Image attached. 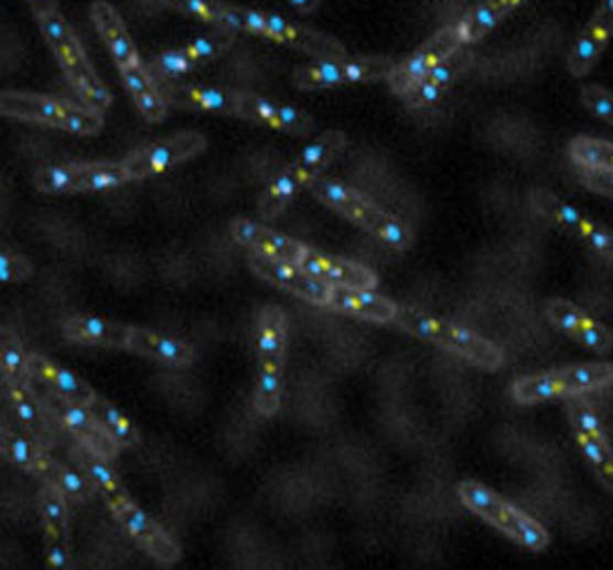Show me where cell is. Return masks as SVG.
Returning <instances> with one entry per match:
<instances>
[{"instance_id": "cell-44", "label": "cell", "mask_w": 613, "mask_h": 570, "mask_svg": "<svg viewBox=\"0 0 613 570\" xmlns=\"http://www.w3.org/2000/svg\"><path fill=\"white\" fill-rule=\"evenodd\" d=\"M580 183L588 185L594 192L611 194L613 197V171H599V169H582L580 165Z\"/></svg>"}, {"instance_id": "cell-18", "label": "cell", "mask_w": 613, "mask_h": 570, "mask_svg": "<svg viewBox=\"0 0 613 570\" xmlns=\"http://www.w3.org/2000/svg\"><path fill=\"white\" fill-rule=\"evenodd\" d=\"M249 264H252V269L264 278V281L276 283L278 288H283L288 293L298 295L306 302L324 304V308H329L331 286L316 281V278L306 273L304 269L292 267V264L278 261V259H269L257 252H252V257H249Z\"/></svg>"}, {"instance_id": "cell-34", "label": "cell", "mask_w": 613, "mask_h": 570, "mask_svg": "<svg viewBox=\"0 0 613 570\" xmlns=\"http://www.w3.org/2000/svg\"><path fill=\"white\" fill-rule=\"evenodd\" d=\"M120 75H122V82H125V87H128L130 96L135 99L137 108L142 110V116L151 122H159L165 118V101H163V96L159 94L157 89V82H153L151 73L149 69L142 65V63H137L132 67H125L120 69Z\"/></svg>"}, {"instance_id": "cell-9", "label": "cell", "mask_w": 613, "mask_h": 570, "mask_svg": "<svg viewBox=\"0 0 613 570\" xmlns=\"http://www.w3.org/2000/svg\"><path fill=\"white\" fill-rule=\"evenodd\" d=\"M0 114L8 118L46 122L75 135H96L104 125L99 110L77 108L67 101L51 99V96L26 92H0Z\"/></svg>"}, {"instance_id": "cell-46", "label": "cell", "mask_w": 613, "mask_h": 570, "mask_svg": "<svg viewBox=\"0 0 613 570\" xmlns=\"http://www.w3.org/2000/svg\"><path fill=\"white\" fill-rule=\"evenodd\" d=\"M290 3L300 8L302 12H314L319 8V0H290Z\"/></svg>"}, {"instance_id": "cell-43", "label": "cell", "mask_w": 613, "mask_h": 570, "mask_svg": "<svg viewBox=\"0 0 613 570\" xmlns=\"http://www.w3.org/2000/svg\"><path fill=\"white\" fill-rule=\"evenodd\" d=\"M582 104L588 106L590 110H594V114L606 120L609 125H613V94L606 92L604 87H584L582 89Z\"/></svg>"}, {"instance_id": "cell-40", "label": "cell", "mask_w": 613, "mask_h": 570, "mask_svg": "<svg viewBox=\"0 0 613 570\" xmlns=\"http://www.w3.org/2000/svg\"><path fill=\"white\" fill-rule=\"evenodd\" d=\"M46 482L58 484V490L65 494V498L69 496V498H75V502H87V498H92L96 494V486L85 470L67 467L58 461L53 463L51 480H46Z\"/></svg>"}, {"instance_id": "cell-23", "label": "cell", "mask_w": 613, "mask_h": 570, "mask_svg": "<svg viewBox=\"0 0 613 570\" xmlns=\"http://www.w3.org/2000/svg\"><path fill=\"white\" fill-rule=\"evenodd\" d=\"M300 269H304L310 276H314L316 281H322L331 288L345 286V288H362L372 290L376 288V273L362 264L338 259V257H326L319 255L314 249H306Z\"/></svg>"}, {"instance_id": "cell-27", "label": "cell", "mask_w": 613, "mask_h": 570, "mask_svg": "<svg viewBox=\"0 0 613 570\" xmlns=\"http://www.w3.org/2000/svg\"><path fill=\"white\" fill-rule=\"evenodd\" d=\"M238 116L264 122V125H271V128H276V130H283V132L298 135V137H304L314 130V120L310 116H304L302 110L278 106V104L264 101V99H257V96H247V94L238 96Z\"/></svg>"}, {"instance_id": "cell-35", "label": "cell", "mask_w": 613, "mask_h": 570, "mask_svg": "<svg viewBox=\"0 0 613 570\" xmlns=\"http://www.w3.org/2000/svg\"><path fill=\"white\" fill-rule=\"evenodd\" d=\"M6 391L12 402V410H15V415L20 417L22 427L32 434V439L39 443L41 449H46L49 439H51V429H49V422L44 420V412H41V408H39V400H36V394L32 391V386H20V384L6 381Z\"/></svg>"}, {"instance_id": "cell-12", "label": "cell", "mask_w": 613, "mask_h": 570, "mask_svg": "<svg viewBox=\"0 0 613 570\" xmlns=\"http://www.w3.org/2000/svg\"><path fill=\"white\" fill-rule=\"evenodd\" d=\"M458 49H463V39H460V26L451 24L443 26L441 32L431 36L422 49H417L406 63H400L394 67V73L388 75V85L398 94L406 96L417 82H420L431 67H437L441 61L449 58L451 53Z\"/></svg>"}, {"instance_id": "cell-2", "label": "cell", "mask_w": 613, "mask_h": 570, "mask_svg": "<svg viewBox=\"0 0 613 570\" xmlns=\"http://www.w3.org/2000/svg\"><path fill=\"white\" fill-rule=\"evenodd\" d=\"M458 496L475 516L496 527L513 541H518L527 551H545L549 547V533L545 525L537 523L525 510L506 502L504 496L496 494L490 486L477 480H465L458 484Z\"/></svg>"}, {"instance_id": "cell-10", "label": "cell", "mask_w": 613, "mask_h": 570, "mask_svg": "<svg viewBox=\"0 0 613 570\" xmlns=\"http://www.w3.org/2000/svg\"><path fill=\"white\" fill-rule=\"evenodd\" d=\"M130 175L125 163H79V165H53L34 178V185L49 194L65 192H96L110 190L128 183Z\"/></svg>"}, {"instance_id": "cell-26", "label": "cell", "mask_w": 613, "mask_h": 570, "mask_svg": "<svg viewBox=\"0 0 613 570\" xmlns=\"http://www.w3.org/2000/svg\"><path fill=\"white\" fill-rule=\"evenodd\" d=\"M329 308L359 319H367V322H376V324L396 322V314H398V304L394 300L376 295L372 290L345 288V286L331 288Z\"/></svg>"}, {"instance_id": "cell-19", "label": "cell", "mask_w": 613, "mask_h": 570, "mask_svg": "<svg viewBox=\"0 0 613 570\" xmlns=\"http://www.w3.org/2000/svg\"><path fill=\"white\" fill-rule=\"evenodd\" d=\"M233 30L228 26H218V32L208 34L194 44L178 49V51H165L161 53L157 61H151V73H157L159 77H173V75H183L187 69L197 67L206 61L218 58V55L226 53L233 46Z\"/></svg>"}, {"instance_id": "cell-13", "label": "cell", "mask_w": 613, "mask_h": 570, "mask_svg": "<svg viewBox=\"0 0 613 570\" xmlns=\"http://www.w3.org/2000/svg\"><path fill=\"white\" fill-rule=\"evenodd\" d=\"M46 402H49V408L53 410V415L58 417V422L79 443H85L87 449H92L94 453H99L101 458H106V461H110V458L118 455V451L122 447L106 432V429L99 422H96V417L87 410V406H79V402H75V400H67L55 391H51V388H46Z\"/></svg>"}, {"instance_id": "cell-28", "label": "cell", "mask_w": 613, "mask_h": 570, "mask_svg": "<svg viewBox=\"0 0 613 570\" xmlns=\"http://www.w3.org/2000/svg\"><path fill=\"white\" fill-rule=\"evenodd\" d=\"M472 65V53L465 49H458L455 53H451L449 58L441 61L437 67H431L429 73L417 82V85L402 96L406 104L410 108H420L427 106L434 99H439L441 92L451 85L455 77H460L465 73V69Z\"/></svg>"}, {"instance_id": "cell-8", "label": "cell", "mask_w": 613, "mask_h": 570, "mask_svg": "<svg viewBox=\"0 0 613 570\" xmlns=\"http://www.w3.org/2000/svg\"><path fill=\"white\" fill-rule=\"evenodd\" d=\"M286 353V314L278 308H264L257 324V391L255 406L261 415H276L281 406V377Z\"/></svg>"}, {"instance_id": "cell-17", "label": "cell", "mask_w": 613, "mask_h": 570, "mask_svg": "<svg viewBox=\"0 0 613 570\" xmlns=\"http://www.w3.org/2000/svg\"><path fill=\"white\" fill-rule=\"evenodd\" d=\"M41 523H44L46 561L51 570H69V537H67V504L58 484L46 482L39 494Z\"/></svg>"}, {"instance_id": "cell-3", "label": "cell", "mask_w": 613, "mask_h": 570, "mask_svg": "<svg viewBox=\"0 0 613 570\" xmlns=\"http://www.w3.org/2000/svg\"><path fill=\"white\" fill-rule=\"evenodd\" d=\"M396 322L408 333H412V336L441 345L445 351L470 359L472 365H477L482 369L494 372L504 365V353H501V347L465 326L443 322V319H437L415 308H400V304H398Z\"/></svg>"}, {"instance_id": "cell-45", "label": "cell", "mask_w": 613, "mask_h": 570, "mask_svg": "<svg viewBox=\"0 0 613 570\" xmlns=\"http://www.w3.org/2000/svg\"><path fill=\"white\" fill-rule=\"evenodd\" d=\"M32 8H34V15L36 18H44L51 15V12H58V6H55V0H30Z\"/></svg>"}, {"instance_id": "cell-37", "label": "cell", "mask_w": 613, "mask_h": 570, "mask_svg": "<svg viewBox=\"0 0 613 570\" xmlns=\"http://www.w3.org/2000/svg\"><path fill=\"white\" fill-rule=\"evenodd\" d=\"M0 372L10 384L32 386L34 381L30 355H26L15 333L10 331H0Z\"/></svg>"}, {"instance_id": "cell-22", "label": "cell", "mask_w": 613, "mask_h": 570, "mask_svg": "<svg viewBox=\"0 0 613 570\" xmlns=\"http://www.w3.org/2000/svg\"><path fill=\"white\" fill-rule=\"evenodd\" d=\"M264 36L281 41V44H288L292 49H300L304 53L314 55L319 61H345L347 55L338 41L310 30H302V26L286 22L283 18L267 15V12H264Z\"/></svg>"}, {"instance_id": "cell-42", "label": "cell", "mask_w": 613, "mask_h": 570, "mask_svg": "<svg viewBox=\"0 0 613 570\" xmlns=\"http://www.w3.org/2000/svg\"><path fill=\"white\" fill-rule=\"evenodd\" d=\"M32 261L18 255H0V283H22L32 278Z\"/></svg>"}, {"instance_id": "cell-6", "label": "cell", "mask_w": 613, "mask_h": 570, "mask_svg": "<svg viewBox=\"0 0 613 570\" xmlns=\"http://www.w3.org/2000/svg\"><path fill=\"white\" fill-rule=\"evenodd\" d=\"M613 384V365L609 363H588L570 365L545 374H533L513 384V398L520 406L561 398V396H582L599 391Z\"/></svg>"}, {"instance_id": "cell-4", "label": "cell", "mask_w": 613, "mask_h": 570, "mask_svg": "<svg viewBox=\"0 0 613 570\" xmlns=\"http://www.w3.org/2000/svg\"><path fill=\"white\" fill-rule=\"evenodd\" d=\"M310 190L316 194L319 200L324 204H329L331 208H336L338 214H343L345 218L355 221L357 226H362L365 230H369L376 238L384 240L388 247L398 249V252H406L412 243V235L408 230L406 224H400L398 218H394L391 214H386L384 208H379L376 204H372L369 200L362 197L359 192L345 187L336 180L319 175L316 180H312Z\"/></svg>"}, {"instance_id": "cell-21", "label": "cell", "mask_w": 613, "mask_h": 570, "mask_svg": "<svg viewBox=\"0 0 613 570\" xmlns=\"http://www.w3.org/2000/svg\"><path fill=\"white\" fill-rule=\"evenodd\" d=\"M547 316L549 322L566 331L570 338H576L584 347H592L596 353H609L613 347L611 331L602 324H596L580 308L568 300H551L547 304Z\"/></svg>"}, {"instance_id": "cell-36", "label": "cell", "mask_w": 613, "mask_h": 570, "mask_svg": "<svg viewBox=\"0 0 613 570\" xmlns=\"http://www.w3.org/2000/svg\"><path fill=\"white\" fill-rule=\"evenodd\" d=\"M520 3L523 0H484L475 10H470L465 20L458 24L463 44H475V41L490 34L494 26Z\"/></svg>"}, {"instance_id": "cell-1", "label": "cell", "mask_w": 613, "mask_h": 570, "mask_svg": "<svg viewBox=\"0 0 613 570\" xmlns=\"http://www.w3.org/2000/svg\"><path fill=\"white\" fill-rule=\"evenodd\" d=\"M73 455H77V461L82 465V470L87 472L89 480L94 482L96 492L101 494V498L106 502V506L110 508V513L120 520V525L128 530V535L142 547L151 559H157L163 566H171L180 561V547L178 541L163 530V527L151 520L147 513L139 508L128 490H125L120 477L116 475V470L108 465L106 458H101L99 453H94L92 449H87L85 443L77 441V447L73 449Z\"/></svg>"}, {"instance_id": "cell-5", "label": "cell", "mask_w": 613, "mask_h": 570, "mask_svg": "<svg viewBox=\"0 0 613 570\" xmlns=\"http://www.w3.org/2000/svg\"><path fill=\"white\" fill-rule=\"evenodd\" d=\"M41 30H44V36L49 41L51 51L58 58L65 77L85 99L92 104V110H106L110 106V92L99 79V75L94 73V67L89 63V58L82 51L79 41L75 36V32L69 30V24L61 18V12H51V15L39 18Z\"/></svg>"}, {"instance_id": "cell-15", "label": "cell", "mask_w": 613, "mask_h": 570, "mask_svg": "<svg viewBox=\"0 0 613 570\" xmlns=\"http://www.w3.org/2000/svg\"><path fill=\"white\" fill-rule=\"evenodd\" d=\"M568 420L573 427V434L580 443V449L594 467L596 477L602 480L609 490H613V449L604 434L599 417L580 400L568 402Z\"/></svg>"}, {"instance_id": "cell-25", "label": "cell", "mask_w": 613, "mask_h": 570, "mask_svg": "<svg viewBox=\"0 0 613 570\" xmlns=\"http://www.w3.org/2000/svg\"><path fill=\"white\" fill-rule=\"evenodd\" d=\"M611 34H613V0H604L602 8H599L596 15L592 18V22L582 30L580 39L576 41V46L570 49V55H568L570 75H576V77L588 75L592 65L596 63L599 53L604 51Z\"/></svg>"}, {"instance_id": "cell-20", "label": "cell", "mask_w": 613, "mask_h": 570, "mask_svg": "<svg viewBox=\"0 0 613 570\" xmlns=\"http://www.w3.org/2000/svg\"><path fill=\"white\" fill-rule=\"evenodd\" d=\"M230 235L240 245L252 249V252L264 255V257H269V259H278V261L292 264V267H300L304 252H306V249H310V247H304L298 240H290V238H286V235H281V233H273L269 228L257 226V224H252V221H247V218L233 221Z\"/></svg>"}, {"instance_id": "cell-41", "label": "cell", "mask_w": 613, "mask_h": 570, "mask_svg": "<svg viewBox=\"0 0 613 570\" xmlns=\"http://www.w3.org/2000/svg\"><path fill=\"white\" fill-rule=\"evenodd\" d=\"M165 3L206 24L226 26L223 24V3H218V0H165Z\"/></svg>"}, {"instance_id": "cell-14", "label": "cell", "mask_w": 613, "mask_h": 570, "mask_svg": "<svg viewBox=\"0 0 613 570\" xmlns=\"http://www.w3.org/2000/svg\"><path fill=\"white\" fill-rule=\"evenodd\" d=\"M533 204L537 206L539 214L549 216L553 224H559L568 233L578 235V238L588 247H592L596 255H602L604 259L613 261V230H606L604 226L592 224V221L584 218L578 208L566 204L549 190H537L533 194Z\"/></svg>"}, {"instance_id": "cell-38", "label": "cell", "mask_w": 613, "mask_h": 570, "mask_svg": "<svg viewBox=\"0 0 613 570\" xmlns=\"http://www.w3.org/2000/svg\"><path fill=\"white\" fill-rule=\"evenodd\" d=\"M87 410L96 417V422H99L106 432L120 443V447H137L139 443L137 427L114 406V402L96 396L87 406Z\"/></svg>"}, {"instance_id": "cell-29", "label": "cell", "mask_w": 613, "mask_h": 570, "mask_svg": "<svg viewBox=\"0 0 613 570\" xmlns=\"http://www.w3.org/2000/svg\"><path fill=\"white\" fill-rule=\"evenodd\" d=\"M92 20L96 24V30H99L101 39L106 41V46H108L110 55H114V61L118 63L120 69L142 63V61H139V53L132 44L130 34H128V30H125V24H122V20H120V15H118L114 6L104 3V0H96V3L92 6Z\"/></svg>"}, {"instance_id": "cell-16", "label": "cell", "mask_w": 613, "mask_h": 570, "mask_svg": "<svg viewBox=\"0 0 613 570\" xmlns=\"http://www.w3.org/2000/svg\"><path fill=\"white\" fill-rule=\"evenodd\" d=\"M206 149V137L200 132H183V135H175L163 139V142L153 144L144 151H139V154L125 159V171H128L130 180L137 178H147L153 173H161L165 169H171L175 163H183L192 157L202 154Z\"/></svg>"}, {"instance_id": "cell-32", "label": "cell", "mask_w": 613, "mask_h": 570, "mask_svg": "<svg viewBox=\"0 0 613 570\" xmlns=\"http://www.w3.org/2000/svg\"><path fill=\"white\" fill-rule=\"evenodd\" d=\"M30 365H32L34 379H39L41 384H44L46 388H51V391H55L58 396L79 402V406H89V402L96 396H99L87 381H82L77 374L67 372L61 365H55L53 359H49V357L30 355Z\"/></svg>"}, {"instance_id": "cell-11", "label": "cell", "mask_w": 613, "mask_h": 570, "mask_svg": "<svg viewBox=\"0 0 613 570\" xmlns=\"http://www.w3.org/2000/svg\"><path fill=\"white\" fill-rule=\"evenodd\" d=\"M394 61L388 58H362V61H322L316 65H302L292 75L298 89H324L353 82H369L388 77L394 73Z\"/></svg>"}, {"instance_id": "cell-33", "label": "cell", "mask_w": 613, "mask_h": 570, "mask_svg": "<svg viewBox=\"0 0 613 570\" xmlns=\"http://www.w3.org/2000/svg\"><path fill=\"white\" fill-rule=\"evenodd\" d=\"M0 453L10 458V461L20 465L22 470L34 472V475H41L44 480H51L55 461L39 447L36 441H30L18 432H10L8 427H0Z\"/></svg>"}, {"instance_id": "cell-24", "label": "cell", "mask_w": 613, "mask_h": 570, "mask_svg": "<svg viewBox=\"0 0 613 570\" xmlns=\"http://www.w3.org/2000/svg\"><path fill=\"white\" fill-rule=\"evenodd\" d=\"M157 89L163 96L165 106L173 104L178 108H192V110H212V114H226L238 116V96L233 92L223 89H204V87H190V85H173L165 77H153Z\"/></svg>"}, {"instance_id": "cell-39", "label": "cell", "mask_w": 613, "mask_h": 570, "mask_svg": "<svg viewBox=\"0 0 613 570\" xmlns=\"http://www.w3.org/2000/svg\"><path fill=\"white\" fill-rule=\"evenodd\" d=\"M570 157H573L582 169L613 171V144L604 142V139L576 137L573 142H570Z\"/></svg>"}, {"instance_id": "cell-30", "label": "cell", "mask_w": 613, "mask_h": 570, "mask_svg": "<svg viewBox=\"0 0 613 570\" xmlns=\"http://www.w3.org/2000/svg\"><path fill=\"white\" fill-rule=\"evenodd\" d=\"M130 329L110 319L99 316H73L63 324V336L82 345H104V347H128Z\"/></svg>"}, {"instance_id": "cell-7", "label": "cell", "mask_w": 613, "mask_h": 570, "mask_svg": "<svg viewBox=\"0 0 613 570\" xmlns=\"http://www.w3.org/2000/svg\"><path fill=\"white\" fill-rule=\"evenodd\" d=\"M343 147H345V135L338 130H331L319 137L316 142L306 147L300 154V159L278 175L269 185V190L264 192V197L259 202V214L267 221L281 214L283 206L295 197L304 185H312V180L319 178L324 165L336 157Z\"/></svg>"}, {"instance_id": "cell-31", "label": "cell", "mask_w": 613, "mask_h": 570, "mask_svg": "<svg viewBox=\"0 0 613 570\" xmlns=\"http://www.w3.org/2000/svg\"><path fill=\"white\" fill-rule=\"evenodd\" d=\"M128 347L137 355L161 359V363H165V365H178V367L192 365L194 357H197L192 345L178 341V338H169V336H163V333L149 331V329H130Z\"/></svg>"}]
</instances>
